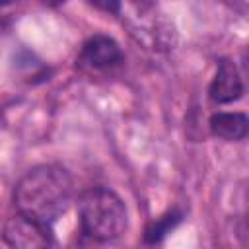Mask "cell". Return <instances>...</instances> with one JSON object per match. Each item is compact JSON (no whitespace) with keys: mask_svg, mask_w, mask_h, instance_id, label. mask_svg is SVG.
I'll return each instance as SVG.
<instances>
[{"mask_svg":"<svg viewBox=\"0 0 249 249\" xmlns=\"http://www.w3.org/2000/svg\"><path fill=\"white\" fill-rule=\"evenodd\" d=\"M72 198V177L56 163L37 165L29 169L14 189L18 214L43 224H53L66 212Z\"/></svg>","mask_w":249,"mask_h":249,"instance_id":"cell-1","label":"cell"},{"mask_svg":"<svg viewBox=\"0 0 249 249\" xmlns=\"http://www.w3.org/2000/svg\"><path fill=\"white\" fill-rule=\"evenodd\" d=\"M78 216L82 230L97 241H111L126 228V206L107 187L84 191L78 198Z\"/></svg>","mask_w":249,"mask_h":249,"instance_id":"cell-2","label":"cell"},{"mask_svg":"<svg viewBox=\"0 0 249 249\" xmlns=\"http://www.w3.org/2000/svg\"><path fill=\"white\" fill-rule=\"evenodd\" d=\"M2 239L8 249H53L49 226L23 214H16L4 224Z\"/></svg>","mask_w":249,"mask_h":249,"instance_id":"cell-3","label":"cell"},{"mask_svg":"<svg viewBox=\"0 0 249 249\" xmlns=\"http://www.w3.org/2000/svg\"><path fill=\"white\" fill-rule=\"evenodd\" d=\"M124 60L119 43L107 35H93L88 39L78 54V66L86 72H109Z\"/></svg>","mask_w":249,"mask_h":249,"instance_id":"cell-4","label":"cell"},{"mask_svg":"<svg viewBox=\"0 0 249 249\" xmlns=\"http://www.w3.org/2000/svg\"><path fill=\"white\" fill-rule=\"evenodd\" d=\"M130 29H132V35L138 37V41L146 43L154 51L173 49L175 45L173 23L163 16H156V14L146 16L142 8H140V16H132Z\"/></svg>","mask_w":249,"mask_h":249,"instance_id":"cell-5","label":"cell"},{"mask_svg":"<svg viewBox=\"0 0 249 249\" xmlns=\"http://www.w3.org/2000/svg\"><path fill=\"white\" fill-rule=\"evenodd\" d=\"M208 93L210 99L216 103H231L243 95V80L239 76L237 66L231 60L222 58L218 62V70L208 88Z\"/></svg>","mask_w":249,"mask_h":249,"instance_id":"cell-6","label":"cell"},{"mask_svg":"<svg viewBox=\"0 0 249 249\" xmlns=\"http://www.w3.org/2000/svg\"><path fill=\"white\" fill-rule=\"evenodd\" d=\"M249 121L245 113H214L210 117V130L224 140H243L247 136Z\"/></svg>","mask_w":249,"mask_h":249,"instance_id":"cell-7","label":"cell"},{"mask_svg":"<svg viewBox=\"0 0 249 249\" xmlns=\"http://www.w3.org/2000/svg\"><path fill=\"white\" fill-rule=\"evenodd\" d=\"M179 220H181V214H165V216L158 218V220H156L154 224H150V228L146 230V239H148L150 243L160 241Z\"/></svg>","mask_w":249,"mask_h":249,"instance_id":"cell-8","label":"cell"}]
</instances>
